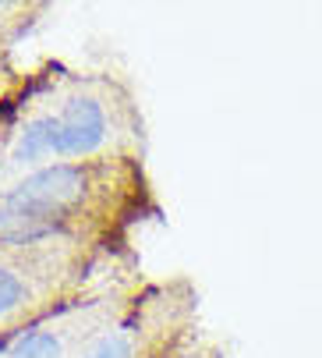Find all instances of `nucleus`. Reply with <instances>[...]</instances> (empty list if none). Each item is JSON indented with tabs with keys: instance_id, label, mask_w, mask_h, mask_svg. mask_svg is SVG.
<instances>
[{
	"instance_id": "f257e3e1",
	"label": "nucleus",
	"mask_w": 322,
	"mask_h": 358,
	"mask_svg": "<svg viewBox=\"0 0 322 358\" xmlns=\"http://www.w3.org/2000/svg\"><path fill=\"white\" fill-rule=\"evenodd\" d=\"M89 174L75 164H50L18 181L0 199V241L4 245H32L50 238L61 220L85 199Z\"/></svg>"
},
{
	"instance_id": "f03ea898",
	"label": "nucleus",
	"mask_w": 322,
	"mask_h": 358,
	"mask_svg": "<svg viewBox=\"0 0 322 358\" xmlns=\"http://www.w3.org/2000/svg\"><path fill=\"white\" fill-rule=\"evenodd\" d=\"M106 142V114L99 99L71 96L61 110V157H92Z\"/></svg>"
},
{
	"instance_id": "7ed1b4c3",
	"label": "nucleus",
	"mask_w": 322,
	"mask_h": 358,
	"mask_svg": "<svg viewBox=\"0 0 322 358\" xmlns=\"http://www.w3.org/2000/svg\"><path fill=\"white\" fill-rule=\"evenodd\" d=\"M46 157H61V117H36L18 131V142L11 149L15 164H39Z\"/></svg>"
},
{
	"instance_id": "20e7f679",
	"label": "nucleus",
	"mask_w": 322,
	"mask_h": 358,
	"mask_svg": "<svg viewBox=\"0 0 322 358\" xmlns=\"http://www.w3.org/2000/svg\"><path fill=\"white\" fill-rule=\"evenodd\" d=\"M8 358H61V341L50 330H29L15 341Z\"/></svg>"
},
{
	"instance_id": "39448f33",
	"label": "nucleus",
	"mask_w": 322,
	"mask_h": 358,
	"mask_svg": "<svg viewBox=\"0 0 322 358\" xmlns=\"http://www.w3.org/2000/svg\"><path fill=\"white\" fill-rule=\"evenodd\" d=\"M25 301H29V287H25V280H22L15 270L0 266V320L11 316L15 309H22Z\"/></svg>"
},
{
	"instance_id": "423d86ee",
	"label": "nucleus",
	"mask_w": 322,
	"mask_h": 358,
	"mask_svg": "<svg viewBox=\"0 0 322 358\" xmlns=\"http://www.w3.org/2000/svg\"><path fill=\"white\" fill-rule=\"evenodd\" d=\"M82 358H131V341L124 334H110V337H103L89 355Z\"/></svg>"
}]
</instances>
